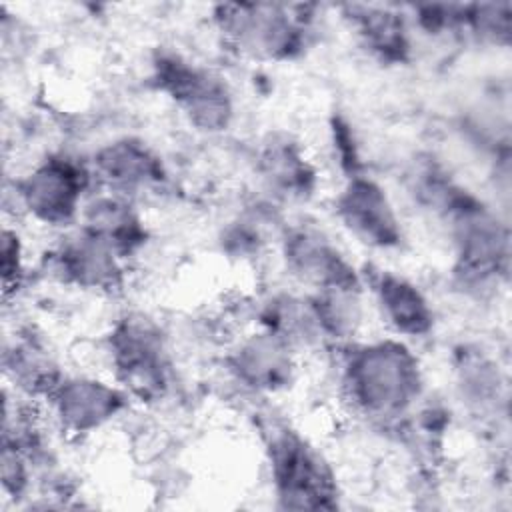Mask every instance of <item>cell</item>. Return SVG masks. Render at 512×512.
Returning <instances> with one entry per match:
<instances>
[{
	"label": "cell",
	"instance_id": "6da1fadb",
	"mask_svg": "<svg viewBox=\"0 0 512 512\" xmlns=\"http://www.w3.org/2000/svg\"><path fill=\"white\" fill-rule=\"evenodd\" d=\"M350 406L378 424L408 416L424 394V372L414 350L396 336L352 344L342 366Z\"/></svg>",
	"mask_w": 512,
	"mask_h": 512
},
{
	"label": "cell",
	"instance_id": "7a4b0ae2",
	"mask_svg": "<svg viewBox=\"0 0 512 512\" xmlns=\"http://www.w3.org/2000/svg\"><path fill=\"white\" fill-rule=\"evenodd\" d=\"M222 38L238 54L258 60H288L306 42V6L222 4L214 14Z\"/></svg>",
	"mask_w": 512,
	"mask_h": 512
},
{
	"label": "cell",
	"instance_id": "3957f363",
	"mask_svg": "<svg viewBox=\"0 0 512 512\" xmlns=\"http://www.w3.org/2000/svg\"><path fill=\"white\" fill-rule=\"evenodd\" d=\"M116 382L140 400L160 398L170 384V354L160 326L144 314L118 320L108 336Z\"/></svg>",
	"mask_w": 512,
	"mask_h": 512
},
{
	"label": "cell",
	"instance_id": "277c9868",
	"mask_svg": "<svg viewBox=\"0 0 512 512\" xmlns=\"http://www.w3.org/2000/svg\"><path fill=\"white\" fill-rule=\"evenodd\" d=\"M90 178L92 170L78 160L52 154L14 182V196L22 212L34 222L64 228L80 218Z\"/></svg>",
	"mask_w": 512,
	"mask_h": 512
},
{
	"label": "cell",
	"instance_id": "5b68a950",
	"mask_svg": "<svg viewBox=\"0 0 512 512\" xmlns=\"http://www.w3.org/2000/svg\"><path fill=\"white\" fill-rule=\"evenodd\" d=\"M268 462L276 496L286 508H332L336 482L322 454L296 430L274 428Z\"/></svg>",
	"mask_w": 512,
	"mask_h": 512
},
{
	"label": "cell",
	"instance_id": "8992f818",
	"mask_svg": "<svg viewBox=\"0 0 512 512\" xmlns=\"http://www.w3.org/2000/svg\"><path fill=\"white\" fill-rule=\"evenodd\" d=\"M156 80L196 130L216 134L230 126L234 98L228 84L212 70L178 54H164L156 60Z\"/></svg>",
	"mask_w": 512,
	"mask_h": 512
},
{
	"label": "cell",
	"instance_id": "52a82bcc",
	"mask_svg": "<svg viewBox=\"0 0 512 512\" xmlns=\"http://www.w3.org/2000/svg\"><path fill=\"white\" fill-rule=\"evenodd\" d=\"M48 410L68 434H92L108 426L128 406V392L92 374H60L48 394Z\"/></svg>",
	"mask_w": 512,
	"mask_h": 512
},
{
	"label": "cell",
	"instance_id": "ba28073f",
	"mask_svg": "<svg viewBox=\"0 0 512 512\" xmlns=\"http://www.w3.org/2000/svg\"><path fill=\"white\" fill-rule=\"evenodd\" d=\"M336 218L364 246L390 250L400 246L402 222L386 190L370 176L354 172L348 176L334 200Z\"/></svg>",
	"mask_w": 512,
	"mask_h": 512
},
{
	"label": "cell",
	"instance_id": "9c48e42d",
	"mask_svg": "<svg viewBox=\"0 0 512 512\" xmlns=\"http://www.w3.org/2000/svg\"><path fill=\"white\" fill-rule=\"evenodd\" d=\"M286 270L302 284L324 290L336 286H358L360 276L338 244L320 228L298 224L286 228L280 240Z\"/></svg>",
	"mask_w": 512,
	"mask_h": 512
},
{
	"label": "cell",
	"instance_id": "30bf717a",
	"mask_svg": "<svg viewBox=\"0 0 512 512\" xmlns=\"http://www.w3.org/2000/svg\"><path fill=\"white\" fill-rule=\"evenodd\" d=\"M48 264L64 284L98 292L118 288L126 272V258L82 226L56 242Z\"/></svg>",
	"mask_w": 512,
	"mask_h": 512
},
{
	"label": "cell",
	"instance_id": "8fae6325",
	"mask_svg": "<svg viewBox=\"0 0 512 512\" xmlns=\"http://www.w3.org/2000/svg\"><path fill=\"white\" fill-rule=\"evenodd\" d=\"M228 370L248 390L276 394L286 390L296 376V348L260 326L230 350Z\"/></svg>",
	"mask_w": 512,
	"mask_h": 512
},
{
	"label": "cell",
	"instance_id": "7c38bea8",
	"mask_svg": "<svg viewBox=\"0 0 512 512\" xmlns=\"http://www.w3.org/2000/svg\"><path fill=\"white\" fill-rule=\"evenodd\" d=\"M92 176L106 190L132 196L158 186L164 178L160 156L138 138H116L94 152Z\"/></svg>",
	"mask_w": 512,
	"mask_h": 512
},
{
	"label": "cell",
	"instance_id": "4fadbf2b",
	"mask_svg": "<svg viewBox=\"0 0 512 512\" xmlns=\"http://www.w3.org/2000/svg\"><path fill=\"white\" fill-rule=\"evenodd\" d=\"M370 286L380 318L396 338H424L432 332L436 322L432 302L410 278L378 270L370 278Z\"/></svg>",
	"mask_w": 512,
	"mask_h": 512
},
{
	"label": "cell",
	"instance_id": "5bb4252c",
	"mask_svg": "<svg viewBox=\"0 0 512 512\" xmlns=\"http://www.w3.org/2000/svg\"><path fill=\"white\" fill-rule=\"evenodd\" d=\"M78 226L108 242L126 260L146 242V228L128 196L102 192L86 198Z\"/></svg>",
	"mask_w": 512,
	"mask_h": 512
},
{
	"label": "cell",
	"instance_id": "9a60e30c",
	"mask_svg": "<svg viewBox=\"0 0 512 512\" xmlns=\"http://www.w3.org/2000/svg\"><path fill=\"white\" fill-rule=\"evenodd\" d=\"M348 20L362 44L382 60H404L410 50L408 18L390 6H348Z\"/></svg>",
	"mask_w": 512,
	"mask_h": 512
},
{
	"label": "cell",
	"instance_id": "2e32d148",
	"mask_svg": "<svg viewBox=\"0 0 512 512\" xmlns=\"http://www.w3.org/2000/svg\"><path fill=\"white\" fill-rule=\"evenodd\" d=\"M258 172L272 192L290 198L310 194L316 176L298 144L290 140L266 142L260 150Z\"/></svg>",
	"mask_w": 512,
	"mask_h": 512
},
{
	"label": "cell",
	"instance_id": "e0dca14e",
	"mask_svg": "<svg viewBox=\"0 0 512 512\" xmlns=\"http://www.w3.org/2000/svg\"><path fill=\"white\" fill-rule=\"evenodd\" d=\"M456 372L462 402L476 410L496 406L500 394V376L492 360L478 352H466L462 354Z\"/></svg>",
	"mask_w": 512,
	"mask_h": 512
},
{
	"label": "cell",
	"instance_id": "ac0fdd59",
	"mask_svg": "<svg viewBox=\"0 0 512 512\" xmlns=\"http://www.w3.org/2000/svg\"><path fill=\"white\" fill-rule=\"evenodd\" d=\"M24 244L16 228L4 226L2 230V280L4 292L8 294L12 288L20 284L26 270Z\"/></svg>",
	"mask_w": 512,
	"mask_h": 512
}]
</instances>
